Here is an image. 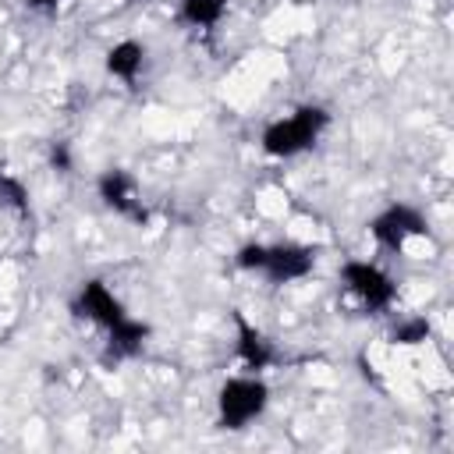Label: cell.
Here are the masks:
<instances>
[{
	"instance_id": "1",
	"label": "cell",
	"mask_w": 454,
	"mask_h": 454,
	"mask_svg": "<svg viewBox=\"0 0 454 454\" xmlns=\"http://www.w3.org/2000/svg\"><path fill=\"white\" fill-rule=\"evenodd\" d=\"M326 121H330V114L323 106H298L291 117L266 124V131H262V153L284 160V156H294L301 149H312L316 138L323 135Z\"/></svg>"
},
{
	"instance_id": "2",
	"label": "cell",
	"mask_w": 454,
	"mask_h": 454,
	"mask_svg": "<svg viewBox=\"0 0 454 454\" xmlns=\"http://www.w3.org/2000/svg\"><path fill=\"white\" fill-rule=\"evenodd\" d=\"M266 401H270V387L255 372L231 376L216 394V419L223 429H245L252 419L262 415Z\"/></svg>"
},
{
	"instance_id": "3",
	"label": "cell",
	"mask_w": 454,
	"mask_h": 454,
	"mask_svg": "<svg viewBox=\"0 0 454 454\" xmlns=\"http://www.w3.org/2000/svg\"><path fill=\"white\" fill-rule=\"evenodd\" d=\"M340 280H344L348 291H351L365 309H372V312L387 309V305L394 301V294H397L394 280H390L376 262H365V259L344 262V266H340Z\"/></svg>"
},
{
	"instance_id": "4",
	"label": "cell",
	"mask_w": 454,
	"mask_h": 454,
	"mask_svg": "<svg viewBox=\"0 0 454 454\" xmlns=\"http://www.w3.org/2000/svg\"><path fill=\"white\" fill-rule=\"evenodd\" d=\"M369 234L383 245V248H404L411 238H422L426 234V216L419 213V209H411V206H404V202H394V206H387L383 213H376L372 220H369Z\"/></svg>"
},
{
	"instance_id": "5",
	"label": "cell",
	"mask_w": 454,
	"mask_h": 454,
	"mask_svg": "<svg viewBox=\"0 0 454 454\" xmlns=\"http://www.w3.org/2000/svg\"><path fill=\"white\" fill-rule=\"evenodd\" d=\"M96 188H99V199H103L114 213H121V216H128V220H135V223H145V220H149V209L142 206L138 184H135V177H131L128 170H121V167L103 170L99 181H96Z\"/></svg>"
},
{
	"instance_id": "6",
	"label": "cell",
	"mask_w": 454,
	"mask_h": 454,
	"mask_svg": "<svg viewBox=\"0 0 454 454\" xmlns=\"http://www.w3.org/2000/svg\"><path fill=\"white\" fill-rule=\"evenodd\" d=\"M312 262H316V255L305 245H273V248H266V259H262L259 273H266L273 284H291V280L309 277Z\"/></svg>"
},
{
	"instance_id": "7",
	"label": "cell",
	"mask_w": 454,
	"mask_h": 454,
	"mask_svg": "<svg viewBox=\"0 0 454 454\" xmlns=\"http://www.w3.org/2000/svg\"><path fill=\"white\" fill-rule=\"evenodd\" d=\"M74 312L85 316V319H92V323H99V326H114V323H121V319L128 316L124 305L114 298V291H110L103 280H85V284L78 287Z\"/></svg>"
},
{
	"instance_id": "8",
	"label": "cell",
	"mask_w": 454,
	"mask_h": 454,
	"mask_svg": "<svg viewBox=\"0 0 454 454\" xmlns=\"http://www.w3.org/2000/svg\"><path fill=\"white\" fill-rule=\"evenodd\" d=\"M234 326H238V362L245 365V372H262V369L273 362L270 340H266L241 312H234Z\"/></svg>"
},
{
	"instance_id": "9",
	"label": "cell",
	"mask_w": 454,
	"mask_h": 454,
	"mask_svg": "<svg viewBox=\"0 0 454 454\" xmlns=\"http://www.w3.org/2000/svg\"><path fill=\"white\" fill-rule=\"evenodd\" d=\"M145 337H149V326L124 316L121 323L106 326V355L110 358H135L145 348Z\"/></svg>"
},
{
	"instance_id": "10",
	"label": "cell",
	"mask_w": 454,
	"mask_h": 454,
	"mask_svg": "<svg viewBox=\"0 0 454 454\" xmlns=\"http://www.w3.org/2000/svg\"><path fill=\"white\" fill-rule=\"evenodd\" d=\"M142 64H145V46L135 43V39H121V43H114L110 53H106V71H110L114 78L128 82V85L138 78Z\"/></svg>"
},
{
	"instance_id": "11",
	"label": "cell",
	"mask_w": 454,
	"mask_h": 454,
	"mask_svg": "<svg viewBox=\"0 0 454 454\" xmlns=\"http://www.w3.org/2000/svg\"><path fill=\"white\" fill-rule=\"evenodd\" d=\"M227 11V0H181V18L195 28H213Z\"/></svg>"
},
{
	"instance_id": "12",
	"label": "cell",
	"mask_w": 454,
	"mask_h": 454,
	"mask_svg": "<svg viewBox=\"0 0 454 454\" xmlns=\"http://www.w3.org/2000/svg\"><path fill=\"white\" fill-rule=\"evenodd\" d=\"M0 206L14 209L18 216H28V188L21 184V177L0 170Z\"/></svg>"
},
{
	"instance_id": "13",
	"label": "cell",
	"mask_w": 454,
	"mask_h": 454,
	"mask_svg": "<svg viewBox=\"0 0 454 454\" xmlns=\"http://www.w3.org/2000/svg\"><path fill=\"white\" fill-rule=\"evenodd\" d=\"M390 340H394V344H422V340H429V319L415 316V319L397 323V326L390 330Z\"/></svg>"
},
{
	"instance_id": "14",
	"label": "cell",
	"mask_w": 454,
	"mask_h": 454,
	"mask_svg": "<svg viewBox=\"0 0 454 454\" xmlns=\"http://www.w3.org/2000/svg\"><path fill=\"white\" fill-rule=\"evenodd\" d=\"M262 259H266V245H241L234 255L241 270H262Z\"/></svg>"
},
{
	"instance_id": "15",
	"label": "cell",
	"mask_w": 454,
	"mask_h": 454,
	"mask_svg": "<svg viewBox=\"0 0 454 454\" xmlns=\"http://www.w3.org/2000/svg\"><path fill=\"white\" fill-rule=\"evenodd\" d=\"M50 167H53V170H60V174H67V170H71V153H67V145H64V142H53V149H50Z\"/></svg>"
},
{
	"instance_id": "16",
	"label": "cell",
	"mask_w": 454,
	"mask_h": 454,
	"mask_svg": "<svg viewBox=\"0 0 454 454\" xmlns=\"http://www.w3.org/2000/svg\"><path fill=\"white\" fill-rule=\"evenodd\" d=\"M25 4H28V7H35V11H53L60 0H25Z\"/></svg>"
},
{
	"instance_id": "17",
	"label": "cell",
	"mask_w": 454,
	"mask_h": 454,
	"mask_svg": "<svg viewBox=\"0 0 454 454\" xmlns=\"http://www.w3.org/2000/svg\"><path fill=\"white\" fill-rule=\"evenodd\" d=\"M128 4H142V0H128Z\"/></svg>"
}]
</instances>
